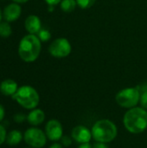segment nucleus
<instances>
[{"mask_svg": "<svg viewBox=\"0 0 147 148\" xmlns=\"http://www.w3.org/2000/svg\"><path fill=\"white\" fill-rule=\"evenodd\" d=\"M38 34V38L41 40V42H47L48 40L50 39V33L47 29H42L37 33Z\"/></svg>", "mask_w": 147, "mask_h": 148, "instance_id": "obj_18", "label": "nucleus"}, {"mask_svg": "<svg viewBox=\"0 0 147 148\" xmlns=\"http://www.w3.org/2000/svg\"><path fill=\"white\" fill-rule=\"evenodd\" d=\"M93 139L97 142L110 143L118 135V128L115 123L108 119L97 121L91 128Z\"/></svg>", "mask_w": 147, "mask_h": 148, "instance_id": "obj_3", "label": "nucleus"}, {"mask_svg": "<svg viewBox=\"0 0 147 148\" xmlns=\"http://www.w3.org/2000/svg\"><path fill=\"white\" fill-rule=\"evenodd\" d=\"M140 107L144 109L147 110V91L140 94V100H139Z\"/></svg>", "mask_w": 147, "mask_h": 148, "instance_id": "obj_20", "label": "nucleus"}, {"mask_svg": "<svg viewBox=\"0 0 147 148\" xmlns=\"http://www.w3.org/2000/svg\"><path fill=\"white\" fill-rule=\"evenodd\" d=\"M71 137H72L73 140L78 144L88 143V142H90L91 139L93 138L91 130L82 125L76 126L72 129Z\"/></svg>", "mask_w": 147, "mask_h": 148, "instance_id": "obj_9", "label": "nucleus"}, {"mask_svg": "<svg viewBox=\"0 0 147 148\" xmlns=\"http://www.w3.org/2000/svg\"><path fill=\"white\" fill-rule=\"evenodd\" d=\"M18 89L17 83L11 79L4 80L0 84V92L6 96H12Z\"/></svg>", "mask_w": 147, "mask_h": 148, "instance_id": "obj_13", "label": "nucleus"}, {"mask_svg": "<svg viewBox=\"0 0 147 148\" xmlns=\"http://www.w3.org/2000/svg\"><path fill=\"white\" fill-rule=\"evenodd\" d=\"M12 1H14V2L16 3H23L28 2L29 0H12Z\"/></svg>", "mask_w": 147, "mask_h": 148, "instance_id": "obj_28", "label": "nucleus"}, {"mask_svg": "<svg viewBox=\"0 0 147 148\" xmlns=\"http://www.w3.org/2000/svg\"><path fill=\"white\" fill-rule=\"evenodd\" d=\"M60 141H61V144H62L63 147H69V146L72 145L73 139H72V137L69 136V135H63V136L62 137V139L60 140Z\"/></svg>", "mask_w": 147, "mask_h": 148, "instance_id": "obj_19", "label": "nucleus"}, {"mask_svg": "<svg viewBox=\"0 0 147 148\" xmlns=\"http://www.w3.org/2000/svg\"><path fill=\"white\" fill-rule=\"evenodd\" d=\"M23 139V135L20 131L11 130L10 133L7 134L5 141L9 146H16L22 141Z\"/></svg>", "mask_w": 147, "mask_h": 148, "instance_id": "obj_14", "label": "nucleus"}, {"mask_svg": "<svg viewBox=\"0 0 147 148\" xmlns=\"http://www.w3.org/2000/svg\"><path fill=\"white\" fill-rule=\"evenodd\" d=\"M47 139L45 132L36 127L28 128L23 134V140L26 144L33 148L43 147L46 145Z\"/></svg>", "mask_w": 147, "mask_h": 148, "instance_id": "obj_6", "label": "nucleus"}, {"mask_svg": "<svg viewBox=\"0 0 147 148\" xmlns=\"http://www.w3.org/2000/svg\"><path fill=\"white\" fill-rule=\"evenodd\" d=\"M41 40L36 35H27L22 38L18 46V54L26 62H35L41 52Z\"/></svg>", "mask_w": 147, "mask_h": 148, "instance_id": "obj_2", "label": "nucleus"}, {"mask_svg": "<svg viewBox=\"0 0 147 148\" xmlns=\"http://www.w3.org/2000/svg\"><path fill=\"white\" fill-rule=\"evenodd\" d=\"M25 120H27V116L23 113H17L14 115V121L16 123H23Z\"/></svg>", "mask_w": 147, "mask_h": 148, "instance_id": "obj_21", "label": "nucleus"}, {"mask_svg": "<svg viewBox=\"0 0 147 148\" xmlns=\"http://www.w3.org/2000/svg\"><path fill=\"white\" fill-rule=\"evenodd\" d=\"M2 16H3V14H2L1 10H0V23H1V20H2Z\"/></svg>", "mask_w": 147, "mask_h": 148, "instance_id": "obj_29", "label": "nucleus"}, {"mask_svg": "<svg viewBox=\"0 0 147 148\" xmlns=\"http://www.w3.org/2000/svg\"><path fill=\"white\" fill-rule=\"evenodd\" d=\"M21 12H22V9L18 3H10L4 8L3 11V16L4 20L8 23L14 22L19 18Z\"/></svg>", "mask_w": 147, "mask_h": 148, "instance_id": "obj_10", "label": "nucleus"}, {"mask_svg": "<svg viewBox=\"0 0 147 148\" xmlns=\"http://www.w3.org/2000/svg\"><path fill=\"white\" fill-rule=\"evenodd\" d=\"M24 26L26 30L32 35L37 34L40 30H41V20L40 18L36 16V15H30L29 16L24 23Z\"/></svg>", "mask_w": 147, "mask_h": 148, "instance_id": "obj_11", "label": "nucleus"}, {"mask_svg": "<svg viewBox=\"0 0 147 148\" xmlns=\"http://www.w3.org/2000/svg\"><path fill=\"white\" fill-rule=\"evenodd\" d=\"M62 0H45V2L49 5V6H54L58 3H61Z\"/></svg>", "mask_w": 147, "mask_h": 148, "instance_id": "obj_24", "label": "nucleus"}, {"mask_svg": "<svg viewBox=\"0 0 147 148\" xmlns=\"http://www.w3.org/2000/svg\"><path fill=\"white\" fill-rule=\"evenodd\" d=\"M123 125L131 134L143 133L147 129V110L141 107L128 109L123 116Z\"/></svg>", "mask_w": 147, "mask_h": 148, "instance_id": "obj_1", "label": "nucleus"}, {"mask_svg": "<svg viewBox=\"0 0 147 148\" xmlns=\"http://www.w3.org/2000/svg\"><path fill=\"white\" fill-rule=\"evenodd\" d=\"M140 100V92L137 88H126L119 91L115 96L117 104L126 109L137 107Z\"/></svg>", "mask_w": 147, "mask_h": 148, "instance_id": "obj_5", "label": "nucleus"}, {"mask_svg": "<svg viewBox=\"0 0 147 148\" xmlns=\"http://www.w3.org/2000/svg\"><path fill=\"white\" fill-rule=\"evenodd\" d=\"M49 148H63V146L61 144V143H56V142H55V143H53Z\"/></svg>", "mask_w": 147, "mask_h": 148, "instance_id": "obj_27", "label": "nucleus"}, {"mask_svg": "<svg viewBox=\"0 0 147 148\" xmlns=\"http://www.w3.org/2000/svg\"><path fill=\"white\" fill-rule=\"evenodd\" d=\"M45 134L51 141H59L63 136V127L62 123L55 119L49 120L45 126Z\"/></svg>", "mask_w": 147, "mask_h": 148, "instance_id": "obj_8", "label": "nucleus"}, {"mask_svg": "<svg viewBox=\"0 0 147 148\" xmlns=\"http://www.w3.org/2000/svg\"><path fill=\"white\" fill-rule=\"evenodd\" d=\"M12 33V29L8 22H1L0 23V36L2 37H9Z\"/></svg>", "mask_w": 147, "mask_h": 148, "instance_id": "obj_16", "label": "nucleus"}, {"mask_svg": "<svg viewBox=\"0 0 147 148\" xmlns=\"http://www.w3.org/2000/svg\"><path fill=\"white\" fill-rule=\"evenodd\" d=\"M78 148H93V146L88 142V143H83V144H79Z\"/></svg>", "mask_w": 147, "mask_h": 148, "instance_id": "obj_26", "label": "nucleus"}, {"mask_svg": "<svg viewBox=\"0 0 147 148\" xmlns=\"http://www.w3.org/2000/svg\"><path fill=\"white\" fill-rule=\"evenodd\" d=\"M4 116H5V110H4V108L3 107V105L0 104V122L4 119Z\"/></svg>", "mask_w": 147, "mask_h": 148, "instance_id": "obj_25", "label": "nucleus"}, {"mask_svg": "<svg viewBox=\"0 0 147 148\" xmlns=\"http://www.w3.org/2000/svg\"><path fill=\"white\" fill-rule=\"evenodd\" d=\"M95 2H96V0H76L77 5L81 9H83V10L92 7Z\"/></svg>", "mask_w": 147, "mask_h": 148, "instance_id": "obj_17", "label": "nucleus"}, {"mask_svg": "<svg viewBox=\"0 0 147 148\" xmlns=\"http://www.w3.org/2000/svg\"><path fill=\"white\" fill-rule=\"evenodd\" d=\"M28 148H33V147H28Z\"/></svg>", "mask_w": 147, "mask_h": 148, "instance_id": "obj_30", "label": "nucleus"}, {"mask_svg": "<svg viewBox=\"0 0 147 148\" xmlns=\"http://www.w3.org/2000/svg\"><path fill=\"white\" fill-rule=\"evenodd\" d=\"M11 98L25 109L32 110L36 108L40 101L38 92L31 86L24 85L18 88L17 91Z\"/></svg>", "mask_w": 147, "mask_h": 148, "instance_id": "obj_4", "label": "nucleus"}, {"mask_svg": "<svg viewBox=\"0 0 147 148\" xmlns=\"http://www.w3.org/2000/svg\"><path fill=\"white\" fill-rule=\"evenodd\" d=\"M76 0H62L61 2V9L64 12H71L76 8Z\"/></svg>", "mask_w": 147, "mask_h": 148, "instance_id": "obj_15", "label": "nucleus"}, {"mask_svg": "<svg viewBox=\"0 0 147 148\" xmlns=\"http://www.w3.org/2000/svg\"><path fill=\"white\" fill-rule=\"evenodd\" d=\"M45 120V113L40 108L32 109L27 115V121L33 127L41 125Z\"/></svg>", "mask_w": 147, "mask_h": 148, "instance_id": "obj_12", "label": "nucleus"}, {"mask_svg": "<svg viewBox=\"0 0 147 148\" xmlns=\"http://www.w3.org/2000/svg\"><path fill=\"white\" fill-rule=\"evenodd\" d=\"M6 136H7L6 130L4 127L0 124V146L6 140Z\"/></svg>", "mask_w": 147, "mask_h": 148, "instance_id": "obj_22", "label": "nucleus"}, {"mask_svg": "<svg viewBox=\"0 0 147 148\" xmlns=\"http://www.w3.org/2000/svg\"><path fill=\"white\" fill-rule=\"evenodd\" d=\"M93 148H109L107 143H102V142H95L93 145Z\"/></svg>", "mask_w": 147, "mask_h": 148, "instance_id": "obj_23", "label": "nucleus"}, {"mask_svg": "<svg viewBox=\"0 0 147 148\" xmlns=\"http://www.w3.org/2000/svg\"><path fill=\"white\" fill-rule=\"evenodd\" d=\"M72 47L70 42L66 38H57L54 40L49 47V52L50 55L56 58H64L69 56L71 53Z\"/></svg>", "mask_w": 147, "mask_h": 148, "instance_id": "obj_7", "label": "nucleus"}]
</instances>
